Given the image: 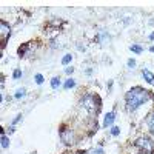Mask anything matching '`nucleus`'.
I'll list each match as a JSON object with an SVG mask.
<instances>
[{"label":"nucleus","instance_id":"1","mask_svg":"<svg viewBox=\"0 0 154 154\" xmlns=\"http://www.w3.org/2000/svg\"><path fill=\"white\" fill-rule=\"evenodd\" d=\"M149 99V93L142 88H133L126 93V106L130 111L137 109L140 105H143Z\"/></svg>","mask_w":154,"mask_h":154},{"label":"nucleus","instance_id":"2","mask_svg":"<svg viewBox=\"0 0 154 154\" xmlns=\"http://www.w3.org/2000/svg\"><path fill=\"white\" fill-rule=\"evenodd\" d=\"M82 106L88 111V112H97L99 111V108H100V105H99V97H96V96H91V94H88V96H85L83 99H82Z\"/></svg>","mask_w":154,"mask_h":154},{"label":"nucleus","instance_id":"3","mask_svg":"<svg viewBox=\"0 0 154 154\" xmlns=\"http://www.w3.org/2000/svg\"><path fill=\"white\" fill-rule=\"evenodd\" d=\"M136 146L140 151H143L145 154H154V142L149 137H140V139H137Z\"/></svg>","mask_w":154,"mask_h":154},{"label":"nucleus","instance_id":"4","mask_svg":"<svg viewBox=\"0 0 154 154\" xmlns=\"http://www.w3.org/2000/svg\"><path fill=\"white\" fill-rule=\"evenodd\" d=\"M9 34H11V28H9V25H8L6 22H3V20H2V22H0V40H2V45H5V43H6Z\"/></svg>","mask_w":154,"mask_h":154},{"label":"nucleus","instance_id":"5","mask_svg":"<svg viewBox=\"0 0 154 154\" xmlns=\"http://www.w3.org/2000/svg\"><path fill=\"white\" fill-rule=\"evenodd\" d=\"M60 137H62V140L65 143H72V140H74V136H72V131L71 130H62L60 131Z\"/></svg>","mask_w":154,"mask_h":154},{"label":"nucleus","instance_id":"6","mask_svg":"<svg viewBox=\"0 0 154 154\" xmlns=\"http://www.w3.org/2000/svg\"><path fill=\"white\" fill-rule=\"evenodd\" d=\"M114 119H116V114H114V112H108V114L105 116V120H103V126H105V128H108L109 125H112Z\"/></svg>","mask_w":154,"mask_h":154},{"label":"nucleus","instance_id":"7","mask_svg":"<svg viewBox=\"0 0 154 154\" xmlns=\"http://www.w3.org/2000/svg\"><path fill=\"white\" fill-rule=\"evenodd\" d=\"M146 123H148V128H149V131L154 134V111L148 116V119H146Z\"/></svg>","mask_w":154,"mask_h":154},{"label":"nucleus","instance_id":"8","mask_svg":"<svg viewBox=\"0 0 154 154\" xmlns=\"http://www.w3.org/2000/svg\"><path fill=\"white\" fill-rule=\"evenodd\" d=\"M142 74H143L145 80H146L148 83H154V74H152V72H149L148 69H143V71H142Z\"/></svg>","mask_w":154,"mask_h":154},{"label":"nucleus","instance_id":"9","mask_svg":"<svg viewBox=\"0 0 154 154\" xmlns=\"http://www.w3.org/2000/svg\"><path fill=\"white\" fill-rule=\"evenodd\" d=\"M8 145H9V139L5 136V133H3V130H2V146H3V148H8Z\"/></svg>","mask_w":154,"mask_h":154},{"label":"nucleus","instance_id":"10","mask_svg":"<svg viewBox=\"0 0 154 154\" xmlns=\"http://www.w3.org/2000/svg\"><path fill=\"white\" fill-rule=\"evenodd\" d=\"M51 86H53V89H57L60 86V79L59 77H54V79L51 80Z\"/></svg>","mask_w":154,"mask_h":154},{"label":"nucleus","instance_id":"11","mask_svg":"<svg viewBox=\"0 0 154 154\" xmlns=\"http://www.w3.org/2000/svg\"><path fill=\"white\" fill-rule=\"evenodd\" d=\"M75 85V82L72 80V79H69V80H66L65 82V85H63V88H65V89H69V88H72Z\"/></svg>","mask_w":154,"mask_h":154},{"label":"nucleus","instance_id":"12","mask_svg":"<svg viewBox=\"0 0 154 154\" xmlns=\"http://www.w3.org/2000/svg\"><path fill=\"white\" fill-rule=\"evenodd\" d=\"M71 59H72V56H69V54H66L65 57H63V59H62V63H63V65H68V63L71 62Z\"/></svg>","mask_w":154,"mask_h":154},{"label":"nucleus","instance_id":"13","mask_svg":"<svg viewBox=\"0 0 154 154\" xmlns=\"http://www.w3.org/2000/svg\"><path fill=\"white\" fill-rule=\"evenodd\" d=\"M131 51H134V53L139 54V53H142V48H140L139 45H133V46H131Z\"/></svg>","mask_w":154,"mask_h":154},{"label":"nucleus","instance_id":"14","mask_svg":"<svg viewBox=\"0 0 154 154\" xmlns=\"http://www.w3.org/2000/svg\"><path fill=\"white\" fill-rule=\"evenodd\" d=\"M119 133H120V130H119L117 126H112V128H111V134H112V136H117Z\"/></svg>","mask_w":154,"mask_h":154},{"label":"nucleus","instance_id":"15","mask_svg":"<svg viewBox=\"0 0 154 154\" xmlns=\"http://www.w3.org/2000/svg\"><path fill=\"white\" fill-rule=\"evenodd\" d=\"M35 82L40 85V83L43 82V75H42V74H37V75H35Z\"/></svg>","mask_w":154,"mask_h":154},{"label":"nucleus","instance_id":"16","mask_svg":"<svg viewBox=\"0 0 154 154\" xmlns=\"http://www.w3.org/2000/svg\"><path fill=\"white\" fill-rule=\"evenodd\" d=\"M23 96H25V89H19L17 94H16V97H17V99H20V97H23Z\"/></svg>","mask_w":154,"mask_h":154},{"label":"nucleus","instance_id":"17","mask_svg":"<svg viewBox=\"0 0 154 154\" xmlns=\"http://www.w3.org/2000/svg\"><path fill=\"white\" fill-rule=\"evenodd\" d=\"M128 66H130V68H134L136 66V62L131 59V60H128Z\"/></svg>","mask_w":154,"mask_h":154},{"label":"nucleus","instance_id":"18","mask_svg":"<svg viewBox=\"0 0 154 154\" xmlns=\"http://www.w3.org/2000/svg\"><path fill=\"white\" fill-rule=\"evenodd\" d=\"M12 75H14V79H19V77L22 75V71L17 69V71H14V74H12Z\"/></svg>","mask_w":154,"mask_h":154},{"label":"nucleus","instance_id":"19","mask_svg":"<svg viewBox=\"0 0 154 154\" xmlns=\"http://www.w3.org/2000/svg\"><path fill=\"white\" fill-rule=\"evenodd\" d=\"M72 72V68H66V74H71Z\"/></svg>","mask_w":154,"mask_h":154},{"label":"nucleus","instance_id":"20","mask_svg":"<svg viewBox=\"0 0 154 154\" xmlns=\"http://www.w3.org/2000/svg\"><path fill=\"white\" fill-rule=\"evenodd\" d=\"M149 40H154V32H152V34L149 35Z\"/></svg>","mask_w":154,"mask_h":154},{"label":"nucleus","instance_id":"21","mask_svg":"<svg viewBox=\"0 0 154 154\" xmlns=\"http://www.w3.org/2000/svg\"><path fill=\"white\" fill-rule=\"evenodd\" d=\"M151 51H152V53H154V46H151Z\"/></svg>","mask_w":154,"mask_h":154}]
</instances>
